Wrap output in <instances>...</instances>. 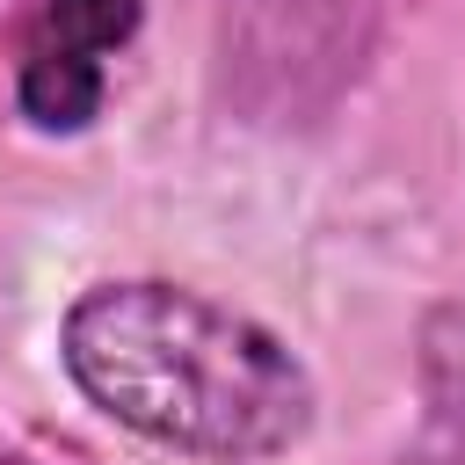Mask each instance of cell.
Segmentation results:
<instances>
[{"instance_id": "cell-1", "label": "cell", "mask_w": 465, "mask_h": 465, "mask_svg": "<svg viewBox=\"0 0 465 465\" xmlns=\"http://www.w3.org/2000/svg\"><path fill=\"white\" fill-rule=\"evenodd\" d=\"M73 385L124 429L196 458H269L312 421L305 363L189 283H94L58 327Z\"/></svg>"}, {"instance_id": "cell-2", "label": "cell", "mask_w": 465, "mask_h": 465, "mask_svg": "<svg viewBox=\"0 0 465 465\" xmlns=\"http://www.w3.org/2000/svg\"><path fill=\"white\" fill-rule=\"evenodd\" d=\"M15 102L36 131H87L102 109V58H80L65 44L29 36L22 73H15Z\"/></svg>"}, {"instance_id": "cell-3", "label": "cell", "mask_w": 465, "mask_h": 465, "mask_svg": "<svg viewBox=\"0 0 465 465\" xmlns=\"http://www.w3.org/2000/svg\"><path fill=\"white\" fill-rule=\"evenodd\" d=\"M138 15H145V0H44L36 36L65 44L80 58H102V51H116V44L138 36Z\"/></svg>"}]
</instances>
